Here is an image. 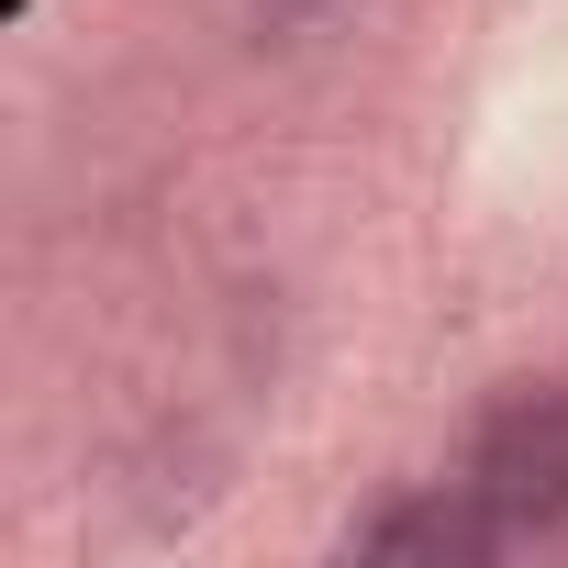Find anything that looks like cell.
I'll use <instances>...</instances> for the list:
<instances>
[{
    "label": "cell",
    "mask_w": 568,
    "mask_h": 568,
    "mask_svg": "<svg viewBox=\"0 0 568 568\" xmlns=\"http://www.w3.org/2000/svg\"><path fill=\"white\" fill-rule=\"evenodd\" d=\"M468 490L513 524V535H557L568 524V390H501L468 424Z\"/></svg>",
    "instance_id": "cell-1"
},
{
    "label": "cell",
    "mask_w": 568,
    "mask_h": 568,
    "mask_svg": "<svg viewBox=\"0 0 568 568\" xmlns=\"http://www.w3.org/2000/svg\"><path fill=\"white\" fill-rule=\"evenodd\" d=\"M490 546H513V524L468 490V479H435V490H402L357 524V557L379 568H479Z\"/></svg>",
    "instance_id": "cell-2"
}]
</instances>
